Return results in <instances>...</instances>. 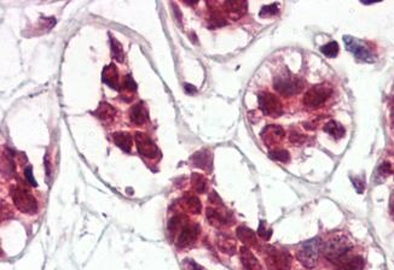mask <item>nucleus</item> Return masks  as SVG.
I'll return each mask as SVG.
<instances>
[{"mask_svg": "<svg viewBox=\"0 0 394 270\" xmlns=\"http://www.w3.org/2000/svg\"><path fill=\"white\" fill-rule=\"evenodd\" d=\"M352 248V242L343 234H336L328 240L323 246V254L326 260L336 263Z\"/></svg>", "mask_w": 394, "mask_h": 270, "instance_id": "1", "label": "nucleus"}, {"mask_svg": "<svg viewBox=\"0 0 394 270\" xmlns=\"http://www.w3.org/2000/svg\"><path fill=\"white\" fill-rule=\"evenodd\" d=\"M320 250H322L320 239L319 238H313V239L301 244L298 251V260L305 268H313L318 263Z\"/></svg>", "mask_w": 394, "mask_h": 270, "instance_id": "2", "label": "nucleus"}, {"mask_svg": "<svg viewBox=\"0 0 394 270\" xmlns=\"http://www.w3.org/2000/svg\"><path fill=\"white\" fill-rule=\"evenodd\" d=\"M304 86L305 82L302 78L289 74L284 76H278V78H276L275 81H273L275 90L283 96H292L298 94L299 92H301Z\"/></svg>", "mask_w": 394, "mask_h": 270, "instance_id": "3", "label": "nucleus"}, {"mask_svg": "<svg viewBox=\"0 0 394 270\" xmlns=\"http://www.w3.org/2000/svg\"><path fill=\"white\" fill-rule=\"evenodd\" d=\"M11 196L17 209L25 214H34L38 209L35 198L29 190L21 186H14L11 188Z\"/></svg>", "mask_w": 394, "mask_h": 270, "instance_id": "4", "label": "nucleus"}, {"mask_svg": "<svg viewBox=\"0 0 394 270\" xmlns=\"http://www.w3.org/2000/svg\"><path fill=\"white\" fill-rule=\"evenodd\" d=\"M266 266L269 270H290L292 269V256L286 251L276 248H267Z\"/></svg>", "mask_w": 394, "mask_h": 270, "instance_id": "5", "label": "nucleus"}, {"mask_svg": "<svg viewBox=\"0 0 394 270\" xmlns=\"http://www.w3.org/2000/svg\"><path fill=\"white\" fill-rule=\"evenodd\" d=\"M331 94V88L326 84H317L306 92L304 96V104L307 108H317L328 100Z\"/></svg>", "mask_w": 394, "mask_h": 270, "instance_id": "6", "label": "nucleus"}, {"mask_svg": "<svg viewBox=\"0 0 394 270\" xmlns=\"http://www.w3.org/2000/svg\"><path fill=\"white\" fill-rule=\"evenodd\" d=\"M259 108L260 110L263 111L264 115L273 117V118H277L283 114V106H282V102L276 96L271 94V93H260L259 94Z\"/></svg>", "mask_w": 394, "mask_h": 270, "instance_id": "7", "label": "nucleus"}, {"mask_svg": "<svg viewBox=\"0 0 394 270\" xmlns=\"http://www.w3.org/2000/svg\"><path fill=\"white\" fill-rule=\"evenodd\" d=\"M134 142H136L139 154L144 156V157L149 158V160H156V158L160 157V151H158L157 146L155 145V142L146 134L136 133Z\"/></svg>", "mask_w": 394, "mask_h": 270, "instance_id": "8", "label": "nucleus"}, {"mask_svg": "<svg viewBox=\"0 0 394 270\" xmlns=\"http://www.w3.org/2000/svg\"><path fill=\"white\" fill-rule=\"evenodd\" d=\"M343 41H345L346 48L348 50L349 52H352L357 60L363 62H371L374 60V56H372L371 51H370L361 41L354 39V38L352 36H347V35L343 36Z\"/></svg>", "mask_w": 394, "mask_h": 270, "instance_id": "9", "label": "nucleus"}, {"mask_svg": "<svg viewBox=\"0 0 394 270\" xmlns=\"http://www.w3.org/2000/svg\"><path fill=\"white\" fill-rule=\"evenodd\" d=\"M224 205H220L219 208L210 206L207 209V220L210 221L212 226L217 228L225 227V226L231 224L232 215L229 211L222 210Z\"/></svg>", "mask_w": 394, "mask_h": 270, "instance_id": "10", "label": "nucleus"}, {"mask_svg": "<svg viewBox=\"0 0 394 270\" xmlns=\"http://www.w3.org/2000/svg\"><path fill=\"white\" fill-rule=\"evenodd\" d=\"M284 129L281 126H266L260 133L261 139L265 142V145L271 148V146L277 145V144L283 139Z\"/></svg>", "mask_w": 394, "mask_h": 270, "instance_id": "11", "label": "nucleus"}, {"mask_svg": "<svg viewBox=\"0 0 394 270\" xmlns=\"http://www.w3.org/2000/svg\"><path fill=\"white\" fill-rule=\"evenodd\" d=\"M200 233V228L197 224L185 223L183 228L180 230L178 236V246L179 248H187L191 244L196 242L197 236Z\"/></svg>", "mask_w": 394, "mask_h": 270, "instance_id": "12", "label": "nucleus"}, {"mask_svg": "<svg viewBox=\"0 0 394 270\" xmlns=\"http://www.w3.org/2000/svg\"><path fill=\"white\" fill-rule=\"evenodd\" d=\"M191 162H192L193 166H197V168L204 169L206 172H211L212 164H213L212 154L210 151H207V150H202V151L196 152V154L191 157Z\"/></svg>", "mask_w": 394, "mask_h": 270, "instance_id": "13", "label": "nucleus"}, {"mask_svg": "<svg viewBox=\"0 0 394 270\" xmlns=\"http://www.w3.org/2000/svg\"><path fill=\"white\" fill-rule=\"evenodd\" d=\"M241 260H242V266L246 270H263L260 263L257 260V257L253 254V252L249 250V248L247 246H242L241 248Z\"/></svg>", "mask_w": 394, "mask_h": 270, "instance_id": "14", "label": "nucleus"}, {"mask_svg": "<svg viewBox=\"0 0 394 270\" xmlns=\"http://www.w3.org/2000/svg\"><path fill=\"white\" fill-rule=\"evenodd\" d=\"M247 6L248 4L246 2H226L224 4L226 12L232 20H237L243 16L247 11Z\"/></svg>", "mask_w": 394, "mask_h": 270, "instance_id": "15", "label": "nucleus"}, {"mask_svg": "<svg viewBox=\"0 0 394 270\" xmlns=\"http://www.w3.org/2000/svg\"><path fill=\"white\" fill-rule=\"evenodd\" d=\"M103 81L110 86L114 90H120L119 84V72H117L116 66L114 64L105 66L103 70Z\"/></svg>", "mask_w": 394, "mask_h": 270, "instance_id": "16", "label": "nucleus"}, {"mask_svg": "<svg viewBox=\"0 0 394 270\" xmlns=\"http://www.w3.org/2000/svg\"><path fill=\"white\" fill-rule=\"evenodd\" d=\"M217 242L219 250L224 252V254H234L235 252H236V242H235V240L232 239L230 236H228V234H219Z\"/></svg>", "mask_w": 394, "mask_h": 270, "instance_id": "17", "label": "nucleus"}, {"mask_svg": "<svg viewBox=\"0 0 394 270\" xmlns=\"http://www.w3.org/2000/svg\"><path fill=\"white\" fill-rule=\"evenodd\" d=\"M129 117H131V121L134 123V124H144L148 120V111H146L145 106H144L143 102H139L137 104L136 106H133L129 111Z\"/></svg>", "mask_w": 394, "mask_h": 270, "instance_id": "18", "label": "nucleus"}, {"mask_svg": "<svg viewBox=\"0 0 394 270\" xmlns=\"http://www.w3.org/2000/svg\"><path fill=\"white\" fill-rule=\"evenodd\" d=\"M237 236L238 239H240L242 242H245L246 245H249V246L258 245V239H257V236H255V233L251 230V228L245 227V226H241V227L237 228Z\"/></svg>", "mask_w": 394, "mask_h": 270, "instance_id": "19", "label": "nucleus"}, {"mask_svg": "<svg viewBox=\"0 0 394 270\" xmlns=\"http://www.w3.org/2000/svg\"><path fill=\"white\" fill-rule=\"evenodd\" d=\"M93 114H95L99 120H102V121L110 122L111 120L115 117L116 110L111 106L110 104H108V102H102V104L99 105V108H97Z\"/></svg>", "mask_w": 394, "mask_h": 270, "instance_id": "20", "label": "nucleus"}, {"mask_svg": "<svg viewBox=\"0 0 394 270\" xmlns=\"http://www.w3.org/2000/svg\"><path fill=\"white\" fill-rule=\"evenodd\" d=\"M183 206L189 211V212L195 214V215L201 212L202 210V205H201V202H200V199L197 198L196 196L189 194V193L184 196Z\"/></svg>", "mask_w": 394, "mask_h": 270, "instance_id": "21", "label": "nucleus"}, {"mask_svg": "<svg viewBox=\"0 0 394 270\" xmlns=\"http://www.w3.org/2000/svg\"><path fill=\"white\" fill-rule=\"evenodd\" d=\"M113 140L116 144V146H119L120 148L123 150L125 152H129L132 148V136L128 133L125 132H117V133L113 134Z\"/></svg>", "mask_w": 394, "mask_h": 270, "instance_id": "22", "label": "nucleus"}, {"mask_svg": "<svg viewBox=\"0 0 394 270\" xmlns=\"http://www.w3.org/2000/svg\"><path fill=\"white\" fill-rule=\"evenodd\" d=\"M364 260L360 256H355L346 262L341 263L336 270H363Z\"/></svg>", "mask_w": 394, "mask_h": 270, "instance_id": "23", "label": "nucleus"}, {"mask_svg": "<svg viewBox=\"0 0 394 270\" xmlns=\"http://www.w3.org/2000/svg\"><path fill=\"white\" fill-rule=\"evenodd\" d=\"M324 132L325 133L330 134L331 136L335 138V139H340V138H342L343 135H345V129H343L342 126L335 121H330L326 123L324 126Z\"/></svg>", "mask_w": 394, "mask_h": 270, "instance_id": "24", "label": "nucleus"}, {"mask_svg": "<svg viewBox=\"0 0 394 270\" xmlns=\"http://www.w3.org/2000/svg\"><path fill=\"white\" fill-rule=\"evenodd\" d=\"M191 184H192V188L195 190L196 193H204L207 190V180L204 175L201 174H192L191 176Z\"/></svg>", "mask_w": 394, "mask_h": 270, "instance_id": "25", "label": "nucleus"}, {"mask_svg": "<svg viewBox=\"0 0 394 270\" xmlns=\"http://www.w3.org/2000/svg\"><path fill=\"white\" fill-rule=\"evenodd\" d=\"M111 54L119 63H122L125 60V54H123V48L121 44L117 41L115 38H111Z\"/></svg>", "mask_w": 394, "mask_h": 270, "instance_id": "26", "label": "nucleus"}, {"mask_svg": "<svg viewBox=\"0 0 394 270\" xmlns=\"http://www.w3.org/2000/svg\"><path fill=\"white\" fill-rule=\"evenodd\" d=\"M339 44L336 41H330V42L325 44L324 46L320 48V52L328 58H335L339 54Z\"/></svg>", "mask_w": 394, "mask_h": 270, "instance_id": "27", "label": "nucleus"}, {"mask_svg": "<svg viewBox=\"0 0 394 270\" xmlns=\"http://www.w3.org/2000/svg\"><path fill=\"white\" fill-rule=\"evenodd\" d=\"M269 156H270V158H272V160H278V162H282V163H287L290 158L289 152H288L287 150H283V148L271 150V151L269 152Z\"/></svg>", "mask_w": 394, "mask_h": 270, "instance_id": "28", "label": "nucleus"}, {"mask_svg": "<svg viewBox=\"0 0 394 270\" xmlns=\"http://www.w3.org/2000/svg\"><path fill=\"white\" fill-rule=\"evenodd\" d=\"M278 14V5L277 4H272V5H266L261 8L260 11V16L265 17V16H272V14Z\"/></svg>", "mask_w": 394, "mask_h": 270, "instance_id": "29", "label": "nucleus"}, {"mask_svg": "<svg viewBox=\"0 0 394 270\" xmlns=\"http://www.w3.org/2000/svg\"><path fill=\"white\" fill-rule=\"evenodd\" d=\"M392 172V166H390L389 163H383L381 164L380 166H378L377 169V172H376V176H378V178H387L388 175Z\"/></svg>", "mask_w": 394, "mask_h": 270, "instance_id": "30", "label": "nucleus"}, {"mask_svg": "<svg viewBox=\"0 0 394 270\" xmlns=\"http://www.w3.org/2000/svg\"><path fill=\"white\" fill-rule=\"evenodd\" d=\"M123 88L129 90V92H136L137 90V84L136 82L133 81V78H132L131 75L126 76L125 80H123Z\"/></svg>", "mask_w": 394, "mask_h": 270, "instance_id": "31", "label": "nucleus"}, {"mask_svg": "<svg viewBox=\"0 0 394 270\" xmlns=\"http://www.w3.org/2000/svg\"><path fill=\"white\" fill-rule=\"evenodd\" d=\"M258 233H259V236L263 238V239L269 240L270 238H271L272 230H266V228H265V222H261L260 226H259Z\"/></svg>", "mask_w": 394, "mask_h": 270, "instance_id": "32", "label": "nucleus"}, {"mask_svg": "<svg viewBox=\"0 0 394 270\" xmlns=\"http://www.w3.org/2000/svg\"><path fill=\"white\" fill-rule=\"evenodd\" d=\"M184 269L185 270H206L204 266H201L200 264H197L195 260H184Z\"/></svg>", "mask_w": 394, "mask_h": 270, "instance_id": "33", "label": "nucleus"}, {"mask_svg": "<svg viewBox=\"0 0 394 270\" xmlns=\"http://www.w3.org/2000/svg\"><path fill=\"white\" fill-rule=\"evenodd\" d=\"M289 140L292 142L293 144H302L306 140V136L305 135L300 134V133H296V132H292V134H290L289 136Z\"/></svg>", "mask_w": 394, "mask_h": 270, "instance_id": "34", "label": "nucleus"}, {"mask_svg": "<svg viewBox=\"0 0 394 270\" xmlns=\"http://www.w3.org/2000/svg\"><path fill=\"white\" fill-rule=\"evenodd\" d=\"M26 178H27V180L29 182L32 184V186H37V182L34 181L33 178V172H32V166H27V169H26Z\"/></svg>", "mask_w": 394, "mask_h": 270, "instance_id": "35", "label": "nucleus"}, {"mask_svg": "<svg viewBox=\"0 0 394 270\" xmlns=\"http://www.w3.org/2000/svg\"><path fill=\"white\" fill-rule=\"evenodd\" d=\"M392 126H393V128H394V114L392 115Z\"/></svg>", "mask_w": 394, "mask_h": 270, "instance_id": "36", "label": "nucleus"}, {"mask_svg": "<svg viewBox=\"0 0 394 270\" xmlns=\"http://www.w3.org/2000/svg\"><path fill=\"white\" fill-rule=\"evenodd\" d=\"M392 210H393V215H394V204H393V206H392Z\"/></svg>", "mask_w": 394, "mask_h": 270, "instance_id": "37", "label": "nucleus"}]
</instances>
